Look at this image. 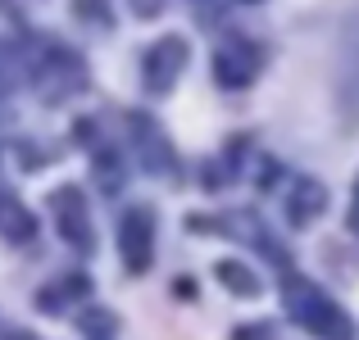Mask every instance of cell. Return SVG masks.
<instances>
[{
    "mask_svg": "<svg viewBox=\"0 0 359 340\" xmlns=\"http://www.w3.org/2000/svg\"><path fill=\"white\" fill-rule=\"evenodd\" d=\"M323 204H327V186L314 182V177H300V182L287 191V213H291V222H296V227L314 222L318 213H323Z\"/></svg>",
    "mask_w": 359,
    "mask_h": 340,
    "instance_id": "8992f818",
    "label": "cell"
},
{
    "mask_svg": "<svg viewBox=\"0 0 359 340\" xmlns=\"http://www.w3.org/2000/svg\"><path fill=\"white\" fill-rule=\"evenodd\" d=\"M214 78H219L223 87H245V82L255 78V50L245 41L223 45V50L214 55Z\"/></svg>",
    "mask_w": 359,
    "mask_h": 340,
    "instance_id": "5b68a950",
    "label": "cell"
},
{
    "mask_svg": "<svg viewBox=\"0 0 359 340\" xmlns=\"http://www.w3.org/2000/svg\"><path fill=\"white\" fill-rule=\"evenodd\" d=\"M351 227L359 232V182H355V204H351Z\"/></svg>",
    "mask_w": 359,
    "mask_h": 340,
    "instance_id": "7c38bea8",
    "label": "cell"
},
{
    "mask_svg": "<svg viewBox=\"0 0 359 340\" xmlns=\"http://www.w3.org/2000/svg\"><path fill=\"white\" fill-rule=\"evenodd\" d=\"M55 213H60V236L73 245V250L87 254L96 245V232H91V218H87V204H82V191L78 186H64V191L50 195Z\"/></svg>",
    "mask_w": 359,
    "mask_h": 340,
    "instance_id": "277c9868",
    "label": "cell"
},
{
    "mask_svg": "<svg viewBox=\"0 0 359 340\" xmlns=\"http://www.w3.org/2000/svg\"><path fill=\"white\" fill-rule=\"evenodd\" d=\"M78 14H87V18H96V14H105V9L96 5V0H78Z\"/></svg>",
    "mask_w": 359,
    "mask_h": 340,
    "instance_id": "8fae6325",
    "label": "cell"
},
{
    "mask_svg": "<svg viewBox=\"0 0 359 340\" xmlns=\"http://www.w3.org/2000/svg\"><path fill=\"white\" fill-rule=\"evenodd\" d=\"M182 64H187V41H182V36H164V41H155L146 50V59H141V78H146V87L155 91V96H164V91L177 82Z\"/></svg>",
    "mask_w": 359,
    "mask_h": 340,
    "instance_id": "3957f363",
    "label": "cell"
},
{
    "mask_svg": "<svg viewBox=\"0 0 359 340\" xmlns=\"http://www.w3.org/2000/svg\"><path fill=\"white\" fill-rule=\"evenodd\" d=\"M282 304H287V313L296 318L309 336H318V340H355L351 313H346L332 295H323L309 277H287L282 281Z\"/></svg>",
    "mask_w": 359,
    "mask_h": 340,
    "instance_id": "6da1fadb",
    "label": "cell"
},
{
    "mask_svg": "<svg viewBox=\"0 0 359 340\" xmlns=\"http://www.w3.org/2000/svg\"><path fill=\"white\" fill-rule=\"evenodd\" d=\"M132 5H137V14H159V9H164V0H132Z\"/></svg>",
    "mask_w": 359,
    "mask_h": 340,
    "instance_id": "30bf717a",
    "label": "cell"
},
{
    "mask_svg": "<svg viewBox=\"0 0 359 340\" xmlns=\"http://www.w3.org/2000/svg\"><path fill=\"white\" fill-rule=\"evenodd\" d=\"M214 277H219L223 286L232 290V295H259V281H255V272L245 268V263H237V259H223L219 268H214Z\"/></svg>",
    "mask_w": 359,
    "mask_h": 340,
    "instance_id": "ba28073f",
    "label": "cell"
},
{
    "mask_svg": "<svg viewBox=\"0 0 359 340\" xmlns=\"http://www.w3.org/2000/svg\"><path fill=\"white\" fill-rule=\"evenodd\" d=\"M118 254L128 272H146L155 259V213L150 209H132L118 222Z\"/></svg>",
    "mask_w": 359,
    "mask_h": 340,
    "instance_id": "7a4b0ae2",
    "label": "cell"
},
{
    "mask_svg": "<svg viewBox=\"0 0 359 340\" xmlns=\"http://www.w3.org/2000/svg\"><path fill=\"white\" fill-rule=\"evenodd\" d=\"M87 295V277H64L60 295H41V309H60V299H82Z\"/></svg>",
    "mask_w": 359,
    "mask_h": 340,
    "instance_id": "9c48e42d",
    "label": "cell"
},
{
    "mask_svg": "<svg viewBox=\"0 0 359 340\" xmlns=\"http://www.w3.org/2000/svg\"><path fill=\"white\" fill-rule=\"evenodd\" d=\"M0 236L14 241V245H23V241L36 236V218L14 200V195H0Z\"/></svg>",
    "mask_w": 359,
    "mask_h": 340,
    "instance_id": "52a82bcc",
    "label": "cell"
}]
</instances>
